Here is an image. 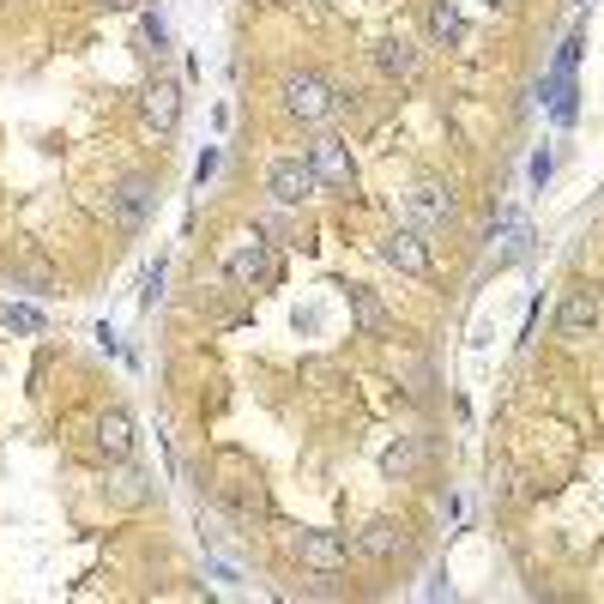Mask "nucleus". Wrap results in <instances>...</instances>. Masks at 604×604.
<instances>
[{"label": "nucleus", "instance_id": "f257e3e1", "mask_svg": "<svg viewBox=\"0 0 604 604\" xmlns=\"http://www.w3.org/2000/svg\"><path fill=\"white\" fill-rule=\"evenodd\" d=\"M285 109L297 115V121H327L332 109H339V92H332L327 80H320V73H290L285 80Z\"/></svg>", "mask_w": 604, "mask_h": 604}, {"label": "nucleus", "instance_id": "f03ea898", "mask_svg": "<svg viewBox=\"0 0 604 604\" xmlns=\"http://www.w3.org/2000/svg\"><path fill=\"white\" fill-rule=\"evenodd\" d=\"M151 205H158V188L146 182V176H127V182H115L109 188V218L121 230H139L151 218Z\"/></svg>", "mask_w": 604, "mask_h": 604}, {"label": "nucleus", "instance_id": "7ed1b4c3", "mask_svg": "<svg viewBox=\"0 0 604 604\" xmlns=\"http://www.w3.org/2000/svg\"><path fill=\"white\" fill-rule=\"evenodd\" d=\"M598 327H604V303L593 297V290H569V303L557 308V332L569 345H581V339H593Z\"/></svg>", "mask_w": 604, "mask_h": 604}, {"label": "nucleus", "instance_id": "20e7f679", "mask_svg": "<svg viewBox=\"0 0 604 604\" xmlns=\"http://www.w3.org/2000/svg\"><path fill=\"white\" fill-rule=\"evenodd\" d=\"M315 170H308L303 158H278L273 170H266V194H273L278 205H303L308 194H315Z\"/></svg>", "mask_w": 604, "mask_h": 604}, {"label": "nucleus", "instance_id": "39448f33", "mask_svg": "<svg viewBox=\"0 0 604 604\" xmlns=\"http://www.w3.org/2000/svg\"><path fill=\"white\" fill-rule=\"evenodd\" d=\"M405 212H411V224L442 230L447 218H454V188H447V182H417V188L405 194Z\"/></svg>", "mask_w": 604, "mask_h": 604}, {"label": "nucleus", "instance_id": "423d86ee", "mask_svg": "<svg viewBox=\"0 0 604 604\" xmlns=\"http://www.w3.org/2000/svg\"><path fill=\"white\" fill-rule=\"evenodd\" d=\"M308 170H315V182H327V188H351L357 182V163H351V151H345V139H315Z\"/></svg>", "mask_w": 604, "mask_h": 604}, {"label": "nucleus", "instance_id": "0eeeda50", "mask_svg": "<svg viewBox=\"0 0 604 604\" xmlns=\"http://www.w3.org/2000/svg\"><path fill=\"white\" fill-rule=\"evenodd\" d=\"M297 557L315 574H332V569H345V562H351V538H345V532H303Z\"/></svg>", "mask_w": 604, "mask_h": 604}, {"label": "nucleus", "instance_id": "6e6552de", "mask_svg": "<svg viewBox=\"0 0 604 604\" xmlns=\"http://www.w3.org/2000/svg\"><path fill=\"white\" fill-rule=\"evenodd\" d=\"M381 261H388V266H400V273H411V278H423V273H430V248H423V236H417V230H393V236L381 242Z\"/></svg>", "mask_w": 604, "mask_h": 604}, {"label": "nucleus", "instance_id": "1a4fd4ad", "mask_svg": "<svg viewBox=\"0 0 604 604\" xmlns=\"http://www.w3.org/2000/svg\"><path fill=\"white\" fill-rule=\"evenodd\" d=\"M273 273H278V261H273V248H266L261 236L242 242V248L230 254V278H236V285H266Z\"/></svg>", "mask_w": 604, "mask_h": 604}, {"label": "nucleus", "instance_id": "9d476101", "mask_svg": "<svg viewBox=\"0 0 604 604\" xmlns=\"http://www.w3.org/2000/svg\"><path fill=\"white\" fill-rule=\"evenodd\" d=\"M375 67L388 73V80H411V73L423 67V49L411 43V36H381V43H375Z\"/></svg>", "mask_w": 604, "mask_h": 604}, {"label": "nucleus", "instance_id": "9b49d317", "mask_svg": "<svg viewBox=\"0 0 604 604\" xmlns=\"http://www.w3.org/2000/svg\"><path fill=\"white\" fill-rule=\"evenodd\" d=\"M139 109H146V121L158 127V134H170L176 121H182V92H176L170 80L146 85V97H139Z\"/></svg>", "mask_w": 604, "mask_h": 604}, {"label": "nucleus", "instance_id": "f8f14e48", "mask_svg": "<svg viewBox=\"0 0 604 604\" xmlns=\"http://www.w3.org/2000/svg\"><path fill=\"white\" fill-rule=\"evenodd\" d=\"M97 454L103 459H127V454H134V417H127V411H103V417H97Z\"/></svg>", "mask_w": 604, "mask_h": 604}, {"label": "nucleus", "instance_id": "ddd939ff", "mask_svg": "<svg viewBox=\"0 0 604 604\" xmlns=\"http://www.w3.org/2000/svg\"><path fill=\"white\" fill-rule=\"evenodd\" d=\"M357 550H363V557H393V550H405V526H400V520H375V526H363Z\"/></svg>", "mask_w": 604, "mask_h": 604}, {"label": "nucleus", "instance_id": "4468645a", "mask_svg": "<svg viewBox=\"0 0 604 604\" xmlns=\"http://www.w3.org/2000/svg\"><path fill=\"white\" fill-rule=\"evenodd\" d=\"M417 466H423V442H417V435H405V442H393L388 454H381V471H388L393 484H400V478H411Z\"/></svg>", "mask_w": 604, "mask_h": 604}, {"label": "nucleus", "instance_id": "2eb2a0df", "mask_svg": "<svg viewBox=\"0 0 604 604\" xmlns=\"http://www.w3.org/2000/svg\"><path fill=\"white\" fill-rule=\"evenodd\" d=\"M459 31H466V19H459L447 0H435V7H430V36H435V43H459Z\"/></svg>", "mask_w": 604, "mask_h": 604}, {"label": "nucleus", "instance_id": "dca6fc26", "mask_svg": "<svg viewBox=\"0 0 604 604\" xmlns=\"http://www.w3.org/2000/svg\"><path fill=\"white\" fill-rule=\"evenodd\" d=\"M351 308H357V320H363V332H381V327H388V308L375 303V290L357 285V290H351Z\"/></svg>", "mask_w": 604, "mask_h": 604}, {"label": "nucleus", "instance_id": "f3484780", "mask_svg": "<svg viewBox=\"0 0 604 604\" xmlns=\"http://www.w3.org/2000/svg\"><path fill=\"white\" fill-rule=\"evenodd\" d=\"M0 320H7L12 332H43V315H36V308H24V303H7V308H0Z\"/></svg>", "mask_w": 604, "mask_h": 604}, {"label": "nucleus", "instance_id": "a211bd4d", "mask_svg": "<svg viewBox=\"0 0 604 604\" xmlns=\"http://www.w3.org/2000/svg\"><path fill=\"white\" fill-rule=\"evenodd\" d=\"M502 261H520V254H526V236H532V230H526V218L520 212H508V230H502Z\"/></svg>", "mask_w": 604, "mask_h": 604}, {"label": "nucleus", "instance_id": "6ab92c4d", "mask_svg": "<svg viewBox=\"0 0 604 604\" xmlns=\"http://www.w3.org/2000/svg\"><path fill=\"white\" fill-rule=\"evenodd\" d=\"M146 43H158V55L170 49V24H163V12H151V7H146Z\"/></svg>", "mask_w": 604, "mask_h": 604}, {"label": "nucleus", "instance_id": "aec40b11", "mask_svg": "<svg viewBox=\"0 0 604 604\" xmlns=\"http://www.w3.org/2000/svg\"><path fill=\"white\" fill-rule=\"evenodd\" d=\"M139 484H146L139 471H121V502H139Z\"/></svg>", "mask_w": 604, "mask_h": 604}, {"label": "nucleus", "instance_id": "412c9836", "mask_svg": "<svg viewBox=\"0 0 604 604\" xmlns=\"http://www.w3.org/2000/svg\"><path fill=\"white\" fill-rule=\"evenodd\" d=\"M97 7H115V12H134V7H146V0H97Z\"/></svg>", "mask_w": 604, "mask_h": 604}, {"label": "nucleus", "instance_id": "4be33fe9", "mask_svg": "<svg viewBox=\"0 0 604 604\" xmlns=\"http://www.w3.org/2000/svg\"><path fill=\"white\" fill-rule=\"evenodd\" d=\"M484 7H496V12H502V7H513V0H484Z\"/></svg>", "mask_w": 604, "mask_h": 604}]
</instances>
